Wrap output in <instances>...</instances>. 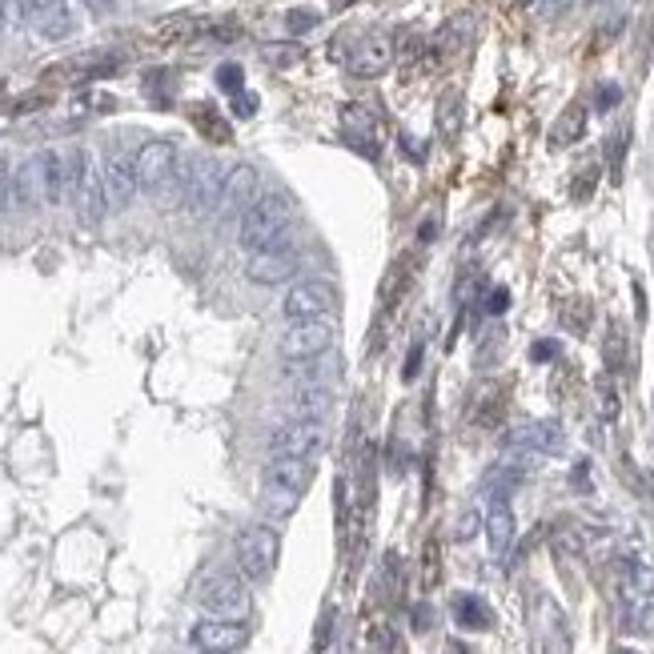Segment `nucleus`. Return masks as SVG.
I'll return each instance as SVG.
<instances>
[{"label": "nucleus", "mask_w": 654, "mask_h": 654, "mask_svg": "<svg viewBox=\"0 0 654 654\" xmlns=\"http://www.w3.org/2000/svg\"><path fill=\"white\" fill-rule=\"evenodd\" d=\"M337 325L334 321H289L285 334L277 337L282 361H313L334 349Z\"/></svg>", "instance_id": "nucleus-5"}, {"label": "nucleus", "mask_w": 654, "mask_h": 654, "mask_svg": "<svg viewBox=\"0 0 654 654\" xmlns=\"http://www.w3.org/2000/svg\"><path fill=\"white\" fill-rule=\"evenodd\" d=\"M297 270H301V253L294 246H285V241L246 253V277L253 285H285L294 282Z\"/></svg>", "instance_id": "nucleus-6"}, {"label": "nucleus", "mask_w": 654, "mask_h": 654, "mask_svg": "<svg viewBox=\"0 0 654 654\" xmlns=\"http://www.w3.org/2000/svg\"><path fill=\"white\" fill-rule=\"evenodd\" d=\"M507 306H510V294L507 289H495V294H490V313H502Z\"/></svg>", "instance_id": "nucleus-31"}, {"label": "nucleus", "mask_w": 654, "mask_h": 654, "mask_svg": "<svg viewBox=\"0 0 654 654\" xmlns=\"http://www.w3.org/2000/svg\"><path fill=\"white\" fill-rule=\"evenodd\" d=\"M334 406H337V397L330 385H297V390H289V397H285V409H289V418L294 421L330 418Z\"/></svg>", "instance_id": "nucleus-16"}, {"label": "nucleus", "mask_w": 654, "mask_h": 654, "mask_svg": "<svg viewBox=\"0 0 654 654\" xmlns=\"http://www.w3.org/2000/svg\"><path fill=\"white\" fill-rule=\"evenodd\" d=\"M13 205V169H9V160L0 157V213Z\"/></svg>", "instance_id": "nucleus-27"}, {"label": "nucleus", "mask_w": 654, "mask_h": 654, "mask_svg": "<svg viewBox=\"0 0 654 654\" xmlns=\"http://www.w3.org/2000/svg\"><path fill=\"white\" fill-rule=\"evenodd\" d=\"M201 606L210 618H229V622H241L249 615V591L246 582L234 579V574H213L205 586H201Z\"/></svg>", "instance_id": "nucleus-9"}, {"label": "nucleus", "mask_w": 654, "mask_h": 654, "mask_svg": "<svg viewBox=\"0 0 654 654\" xmlns=\"http://www.w3.org/2000/svg\"><path fill=\"white\" fill-rule=\"evenodd\" d=\"M81 225H100L105 213H109V201H105V186H100V169L93 165V157H81V174H76V186L69 193Z\"/></svg>", "instance_id": "nucleus-10"}, {"label": "nucleus", "mask_w": 654, "mask_h": 654, "mask_svg": "<svg viewBox=\"0 0 654 654\" xmlns=\"http://www.w3.org/2000/svg\"><path fill=\"white\" fill-rule=\"evenodd\" d=\"M189 639L201 654H234L249 642V630L246 622H229V618H201Z\"/></svg>", "instance_id": "nucleus-12"}, {"label": "nucleus", "mask_w": 654, "mask_h": 654, "mask_svg": "<svg viewBox=\"0 0 654 654\" xmlns=\"http://www.w3.org/2000/svg\"><path fill=\"white\" fill-rule=\"evenodd\" d=\"M567 9H570V0H543V4H538L543 16H558V13H567Z\"/></svg>", "instance_id": "nucleus-30"}, {"label": "nucleus", "mask_w": 654, "mask_h": 654, "mask_svg": "<svg viewBox=\"0 0 654 654\" xmlns=\"http://www.w3.org/2000/svg\"><path fill=\"white\" fill-rule=\"evenodd\" d=\"M507 445L519 450V454L558 457L567 450V438H562V430H558L555 421H522V426H514V430L507 433Z\"/></svg>", "instance_id": "nucleus-14"}, {"label": "nucleus", "mask_w": 654, "mask_h": 654, "mask_svg": "<svg viewBox=\"0 0 654 654\" xmlns=\"http://www.w3.org/2000/svg\"><path fill=\"white\" fill-rule=\"evenodd\" d=\"M177 165H181V157H177L174 141H145V145L136 148V157H133L136 189H145V193H157V189H165L177 177Z\"/></svg>", "instance_id": "nucleus-7"}, {"label": "nucleus", "mask_w": 654, "mask_h": 654, "mask_svg": "<svg viewBox=\"0 0 654 654\" xmlns=\"http://www.w3.org/2000/svg\"><path fill=\"white\" fill-rule=\"evenodd\" d=\"M342 309V289L330 277H306V282L289 285L282 301L285 321H330Z\"/></svg>", "instance_id": "nucleus-2"}, {"label": "nucleus", "mask_w": 654, "mask_h": 654, "mask_svg": "<svg viewBox=\"0 0 654 654\" xmlns=\"http://www.w3.org/2000/svg\"><path fill=\"white\" fill-rule=\"evenodd\" d=\"M630 630H639V634H654V603L651 598H634V606H630Z\"/></svg>", "instance_id": "nucleus-23"}, {"label": "nucleus", "mask_w": 654, "mask_h": 654, "mask_svg": "<svg viewBox=\"0 0 654 654\" xmlns=\"http://www.w3.org/2000/svg\"><path fill=\"white\" fill-rule=\"evenodd\" d=\"M277 558H282V538L270 522H258L237 538V567H241L246 582H270Z\"/></svg>", "instance_id": "nucleus-3"}, {"label": "nucleus", "mask_w": 654, "mask_h": 654, "mask_svg": "<svg viewBox=\"0 0 654 654\" xmlns=\"http://www.w3.org/2000/svg\"><path fill=\"white\" fill-rule=\"evenodd\" d=\"M258 201V169L253 165H234V169H225V181H222V198H217V213L222 217H241Z\"/></svg>", "instance_id": "nucleus-13"}, {"label": "nucleus", "mask_w": 654, "mask_h": 654, "mask_svg": "<svg viewBox=\"0 0 654 654\" xmlns=\"http://www.w3.org/2000/svg\"><path fill=\"white\" fill-rule=\"evenodd\" d=\"M330 445V433L321 421H285L282 430L270 433V457H313Z\"/></svg>", "instance_id": "nucleus-8"}, {"label": "nucleus", "mask_w": 654, "mask_h": 654, "mask_svg": "<svg viewBox=\"0 0 654 654\" xmlns=\"http://www.w3.org/2000/svg\"><path fill=\"white\" fill-rule=\"evenodd\" d=\"M253 109H258V100L253 97H237V112H241V117H249Z\"/></svg>", "instance_id": "nucleus-34"}, {"label": "nucleus", "mask_w": 654, "mask_h": 654, "mask_svg": "<svg viewBox=\"0 0 654 654\" xmlns=\"http://www.w3.org/2000/svg\"><path fill=\"white\" fill-rule=\"evenodd\" d=\"M486 543H490V555L495 558H507L514 538H519V522H514V510H510V498L507 495H495L490 498V510H486Z\"/></svg>", "instance_id": "nucleus-15"}, {"label": "nucleus", "mask_w": 654, "mask_h": 654, "mask_svg": "<svg viewBox=\"0 0 654 654\" xmlns=\"http://www.w3.org/2000/svg\"><path fill=\"white\" fill-rule=\"evenodd\" d=\"M289 217H294L289 201L277 198V193H265V198H258L246 213H241V222H237V241H241L246 253L273 246V241H282V234L289 229Z\"/></svg>", "instance_id": "nucleus-1"}, {"label": "nucleus", "mask_w": 654, "mask_h": 654, "mask_svg": "<svg viewBox=\"0 0 654 654\" xmlns=\"http://www.w3.org/2000/svg\"><path fill=\"white\" fill-rule=\"evenodd\" d=\"M394 61V49H390V40L385 37H370L361 40L358 52L349 57V73L354 76H382Z\"/></svg>", "instance_id": "nucleus-19"}, {"label": "nucleus", "mask_w": 654, "mask_h": 654, "mask_svg": "<svg viewBox=\"0 0 654 654\" xmlns=\"http://www.w3.org/2000/svg\"><path fill=\"white\" fill-rule=\"evenodd\" d=\"M582 124H586V112L570 109L567 117H562V124L555 129V136H558V141H574V136H582Z\"/></svg>", "instance_id": "nucleus-24"}, {"label": "nucleus", "mask_w": 654, "mask_h": 654, "mask_svg": "<svg viewBox=\"0 0 654 654\" xmlns=\"http://www.w3.org/2000/svg\"><path fill=\"white\" fill-rule=\"evenodd\" d=\"M37 28H40V37H49V40H61L69 28H73V21H69V9H52V13L37 16Z\"/></svg>", "instance_id": "nucleus-22"}, {"label": "nucleus", "mask_w": 654, "mask_h": 654, "mask_svg": "<svg viewBox=\"0 0 654 654\" xmlns=\"http://www.w3.org/2000/svg\"><path fill=\"white\" fill-rule=\"evenodd\" d=\"M618 654H630V651H618Z\"/></svg>", "instance_id": "nucleus-37"}, {"label": "nucleus", "mask_w": 654, "mask_h": 654, "mask_svg": "<svg viewBox=\"0 0 654 654\" xmlns=\"http://www.w3.org/2000/svg\"><path fill=\"white\" fill-rule=\"evenodd\" d=\"M454 622L462 630H486L495 618H490V606L481 603L478 594H457L454 598Z\"/></svg>", "instance_id": "nucleus-21"}, {"label": "nucleus", "mask_w": 654, "mask_h": 654, "mask_svg": "<svg viewBox=\"0 0 654 654\" xmlns=\"http://www.w3.org/2000/svg\"><path fill=\"white\" fill-rule=\"evenodd\" d=\"M478 531H481V514H478V510H466V514H462V522H457V538L466 543V538H474Z\"/></svg>", "instance_id": "nucleus-28"}, {"label": "nucleus", "mask_w": 654, "mask_h": 654, "mask_svg": "<svg viewBox=\"0 0 654 654\" xmlns=\"http://www.w3.org/2000/svg\"><path fill=\"white\" fill-rule=\"evenodd\" d=\"M318 21H321V16L313 13V9H294V13L285 16V28H289V33L297 37V33H309V28H318Z\"/></svg>", "instance_id": "nucleus-25"}, {"label": "nucleus", "mask_w": 654, "mask_h": 654, "mask_svg": "<svg viewBox=\"0 0 654 654\" xmlns=\"http://www.w3.org/2000/svg\"><path fill=\"white\" fill-rule=\"evenodd\" d=\"M4 21H9V16H4V4H0V28H4Z\"/></svg>", "instance_id": "nucleus-36"}, {"label": "nucleus", "mask_w": 654, "mask_h": 654, "mask_svg": "<svg viewBox=\"0 0 654 654\" xmlns=\"http://www.w3.org/2000/svg\"><path fill=\"white\" fill-rule=\"evenodd\" d=\"M531 358H538V361H543V358H555V346H534V349H531Z\"/></svg>", "instance_id": "nucleus-35"}, {"label": "nucleus", "mask_w": 654, "mask_h": 654, "mask_svg": "<svg viewBox=\"0 0 654 654\" xmlns=\"http://www.w3.org/2000/svg\"><path fill=\"white\" fill-rule=\"evenodd\" d=\"M318 478V466L309 457H270L265 466V481H277V486H289L297 495H306L309 486Z\"/></svg>", "instance_id": "nucleus-18"}, {"label": "nucleus", "mask_w": 654, "mask_h": 654, "mask_svg": "<svg viewBox=\"0 0 654 654\" xmlns=\"http://www.w3.org/2000/svg\"><path fill=\"white\" fill-rule=\"evenodd\" d=\"M418 361H421V346H414V354H409V361H406V373H402V378H414V370H418Z\"/></svg>", "instance_id": "nucleus-33"}, {"label": "nucleus", "mask_w": 654, "mask_h": 654, "mask_svg": "<svg viewBox=\"0 0 654 654\" xmlns=\"http://www.w3.org/2000/svg\"><path fill=\"white\" fill-rule=\"evenodd\" d=\"M40 193H45V205H61L69 201V160H64L61 148H40Z\"/></svg>", "instance_id": "nucleus-17"}, {"label": "nucleus", "mask_w": 654, "mask_h": 654, "mask_svg": "<svg viewBox=\"0 0 654 654\" xmlns=\"http://www.w3.org/2000/svg\"><path fill=\"white\" fill-rule=\"evenodd\" d=\"M222 181H225V169L213 157H189L186 165H181V193H186V205L193 217H210V213L217 210Z\"/></svg>", "instance_id": "nucleus-4"}, {"label": "nucleus", "mask_w": 654, "mask_h": 654, "mask_svg": "<svg viewBox=\"0 0 654 654\" xmlns=\"http://www.w3.org/2000/svg\"><path fill=\"white\" fill-rule=\"evenodd\" d=\"M598 105H603V109H610V105H618V88H615V85H606L603 93H598Z\"/></svg>", "instance_id": "nucleus-32"}, {"label": "nucleus", "mask_w": 654, "mask_h": 654, "mask_svg": "<svg viewBox=\"0 0 654 654\" xmlns=\"http://www.w3.org/2000/svg\"><path fill=\"white\" fill-rule=\"evenodd\" d=\"M0 4H4V16H9V21H13V25H25L28 16V0H0Z\"/></svg>", "instance_id": "nucleus-29"}, {"label": "nucleus", "mask_w": 654, "mask_h": 654, "mask_svg": "<svg viewBox=\"0 0 654 654\" xmlns=\"http://www.w3.org/2000/svg\"><path fill=\"white\" fill-rule=\"evenodd\" d=\"M217 85H222L225 93H241L246 76H241V69H237V64H222V69H217Z\"/></svg>", "instance_id": "nucleus-26"}, {"label": "nucleus", "mask_w": 654, "mask_h": 654, "mask_svg": "<svg viewBox=\"0 0 654 654\" xmlns=\"http://www.w3.org/2000/svg\"><path fill=\"white\" fill-rule=\"evenodd\" d=\"M301 498L297 490H289V486H277V481H265L261 478V514L265 519H289V514H297V507H301Z\"/></svg>", "instance_id": "nucleus-20"}, {"label": "nucleus", "mask_w": 654, "mask_h": 654, "mask_svg": "<svg viewBox=\"0 0 654 654\" xmlns=\"http://www.w3.org/2000/svg\"><path fill=\"white\" fill-rule=\"evenodd\" d=\"M100 186H105V201H109V210H129L136 198V177H133V157H124L121 148H112L105 153L100 160Z\"/></svg>", "instance_id": "nucleus-11"}]
</instances>
